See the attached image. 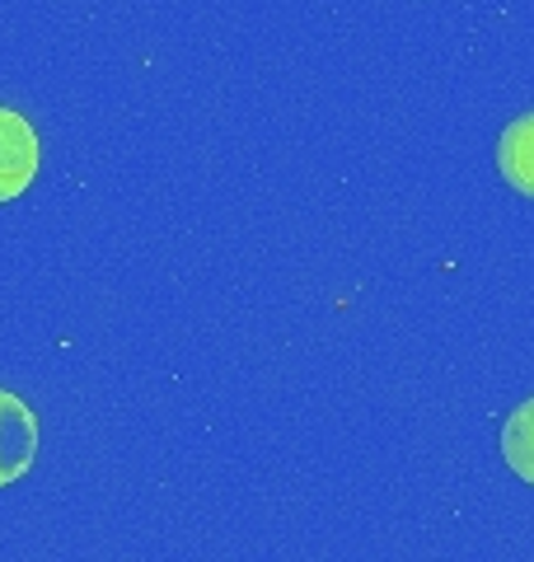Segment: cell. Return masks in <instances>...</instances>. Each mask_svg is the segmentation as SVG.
<instances>
[{
  "instance_id": "4",
  "label": "cell",
  "mask_w": 534,
  "mask_h": 562,
  "mask_svg": "<svg viewBox=\"0 0 534 562\" xmlns=\"http://www.w3.org/2000/svg\"><path fill=\"white\" fill-rule=\"evenodd\" d=\"M502 454L515 469V479L534 483V398H525L507 422H502Z\"/></svg>"
},
{
  "instance_id": "1",
  "label": "cell",
  "mask_w": 534,
  "mask_h": 562,
  "mask_svg": "<svg viewBox=\"0 0 534 562\" xmlns=\"http://www.w3.org/2000/svg\"><path fill=\"white\" fill-rule=\"evenodd\" d=\"M43 169V140L33 122L14 109H0V206L24 198Z\"/></svg>"
},
{
  "instance_id": "3",
  "label": "cell",
  "mask_w": 534,
  "mask_h": 562,
  "mask_svg": "<svg viewBox=\"0 0 534 562\" xmlns=\"http://www.w3.org/2000/svg\"><path fill=\"white\" fill-rule=\"evenodd\" d=\"M497 169L521 198H534V113L507 122V132L497 136Z\"/></svg>"
},
{
  "instance_id": "2",
  "label": "cell",
  "mask_w": 534,
  "mask_h": 562,
  "mask_svg": "<svg viewBox=\"0 0 534 562\" xmlns=\"http://www.w3.org/2000/svg\"><path fill=\"white\" fill-rule=\"evenodd\" d=\"M33 460H38V417L20 394L0 390V487L20 483Z\"/></svg>"
}]
</instances>
